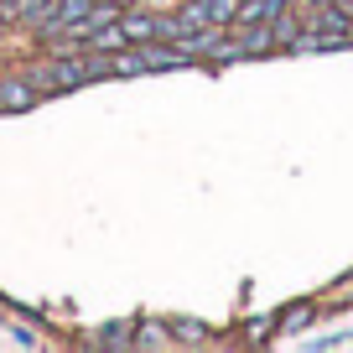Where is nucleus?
<instances>
[{"label": "nucleus", "mask_w": 353, "mask_h": 353, "mask_svg": "<svg viewBox=\"0 0 353 353\" xmlns=\"http://www.w3.org/2000/svg\"><path fill=\"white\" fill-rule=\"evenodd\" d=\"M42 99V88L26 73H0V110H32Z\"/></svg>", "instance_id": "f03ea898"}, {"label": "nucleus", "mask_w": 353, "mask_h": 353, "mask_svg": "<svg viewBox=\"0 0 353 353\" xmlns=\"http://www.w3.org/2000/svg\"><path fill=\"white\" fill-rule=\"evenodd\" d=\"M104 343H130V327H125V322H120V327H110V332H104Z\"/></svg>", "instance_id": "9b49d317"}, {"label": "nucleus", "mask_w": 353, "mask_h": 353, "mask_svg": "<svg viewBox=\"0 0 353 353\" xmlns=\"http://www.w3.org/2000/svg\"><path fill=\"white\" fill-rule=\"evenodd\" d=\"M203 16H208V26H234V16H239V0H198Z\"/></svg>", "instance_id": "6e6552de"}, {"label": "nucleus", "mask_w": 353, "mask_h": 353, "mask_svg": "<svg viewBox=\"0 0 353 353\" xmlns=\"http://www.w3.org/2000/svg\"><path fill=\"white\" fill-rule=\"evenodd\" d=\"M94 6H99V0H52V6H47V16H42V26H37L32 37H37L42 47H52L63 32H73L78 21H88V11H94Z\"/></svg>", "instance_id": "f257e3e1"}, {"label": "nucleus", "mask_w": 353, "mask_h": 353, "mask_svg": "<svg viewBox=\"0 0 353 353\" xmlns=\"http://www.w3.org/2000/svg\"><path fill=\"white\" fill-rule=\"evenodd\" d=\"M296 0H239V16H234V26H270L281 11H291Z\"/></svg>", "instance_id": "20e7f679"}, {"label": "nucleus", "mask_w": 353, "mask_h": 353, "mask_svg": "<svg viewBox=\"0 0 353 353\" xmlns=\"http://www.w3.org/2000/svg\"><path fill=\"white\" fill-rule=\"evenodd\" d=\"M176 338H182V343H203V327H192V322H176Z\"/></svg>", "instance_id": "9d476101"}, {"label": "nucleus", "mask_w": 353, "mask_h": 353, "mask_svg": "<svg viewBox=\"0 0 353 353\" xmlns=\"http://www.w3.org/2000/svg\"><path fill=\"white\" fill-rule=\"evenodd\" d=\"M270 32H276V52H291V42L307 32V16H296V6H291V11H281L270 21Z\"/></svg>", "instance_id": "0eeeda50"}, {"label": "nucleus", "mask_w": 353, "mask_h": 353, "mask_svg": "<svg viewBox=\"0 0 353 353\" xmlns=\"http://www.w3.org/2000/svg\"><path fill=\"white\" fill-rule=\"evenodd\" d=\"M307 322H312V301H296L281 312V327H307Z\"/></svg>", "instance_id": "1a4fd4ad"}, {"label": "nucleus", "mask_w": 353, "mask_h": 353, "mask_svg": "<svg viewBox=\"0 0 353 353\" xmlns=\"http://www.w3.org/2000/svg\"><path fill=\"white\" fill-rule=\"evenodd\" d=\"M120 26H125V37H130L135 47H141V42H156V11L130 6V11H120Z\"/></svg>", "instance_id": "423d86ee"}, {"label": "nucleus", "mask_w": 353, "mask_h": 353, "mask_svg": "<svg viewBox=\"0 0 353 353\" xmlns=\"http://www.w3.org/2000/svg\"><path fill=\"white\" fill-rule=\"evenodd\" d=\"M338 6H343V11H348V16H353V0H338Z\"/></svg>", "instance_id": "f8f14e48"}, {"label": "nucleus", "mask_w": 353, "mask_h": 353, "mask_svg": "<svg viewBox=\"0 0 353 353\" xmlns=\"http://www.w3.org/2000/svg\"><path fill=\"white\" fill-rule=\"evenodd\" d=\"M47 6H52V0H0V21L37 32V26H42V16H47Z\"/></svg>", "instance_id": "7ed1b4c3"}, {"label": "nucleus", "mask_w": 353, "mask_h": 353, "mask_svg": "<svg viewBox=\"0 0 353 353\" xmlns=\"http://www.w3.org/2000/svg\"><path fill=\"white\" fill-rule=\"evenodd\" d=\"M229 32H234V42H239L244 57H270L276 52V32H270V26H229Z\"/></svg>", "instance_id": "39448f33"}]
</instances>
